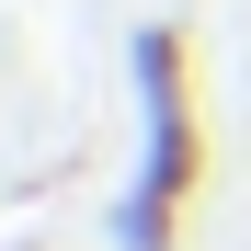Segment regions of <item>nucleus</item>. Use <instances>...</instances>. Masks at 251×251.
I'll use <instances>...</instances> for the list:
<instances>
[{"instance_id": "nucleus-1", "label": "nucleus", "mask_w": 251, "mask_h": 251, "mask_svg": "<svg viewBox=\"0 0 251 251\" xmlns=\"http://www.w3.org/2000/svg\"><path fill=\"white\" fill-rule=\"evenodd\" d=\"M137 92H149V172L126 183V194H149V205H194V183H205V114H194V46L172 23H149L137 34Z\"/></svg>"}, {"instance_id": "nucleus-2", "label": "nucleus", "mask_w": 251, "mask_h": 251, "mask_svg": "<svg viewBox=\"0 0 251 251\" xmlns=\"http://www.w3.org/2000/svg\"><path fill=\"white\" fill-rule=\"evenodd\" d=\"M183 240V217L172 205H149V194H114V251H172Z\"/></svg>"}]
</instances>
